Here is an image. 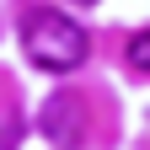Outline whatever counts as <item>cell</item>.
I'll list each match as a JSON object with an SVG mask.
<instances>
[{
    "instance_id": "cell-1",
    "label": "cell",
    "mask_w": 150,
    "mask_h": 150,
    "mask_svg": "<svg viewBox=\"0 0 150 150\" xmlns=\"http://www.w3.org/2000/svg\"><path fill=\"white\" fill-rule=\"evenodd\" d=\"M22 48H27V59H32L38 70L70 75V70L86 64L91 38H86V27L75 22V16L54 11V6H32V11L22 16Z\"/></svg>"
},
{
    "instance_id": "cell-2",
    "label": "cell",
    "mask_w": 150,
    "mask_h": 150,
    "mask_svg": "<svg viewBox=\"0 0 150 150\" xmlns=\"http://www.w3.org/2000/svg\"><path fill=\"white\" fill-rule=\"evenodd\" d=\"M38 129H43V139H48V145H59V150L86 145V97H75V91L48 97L43 112H38Z\"/></svg>"
},
{
    "instance_id": "cell-3",
    "label": "cell",
    "mask_w": 150,
    "mask_h": 150,
    "mask_svg": "<svg viewBox=\"0 0 150 150\" xmlns=\"http://www.w3.org/2000/svg\"><path fill=\"white\" fill-rule=\"evenodd\" d=\"M129 64H134L139 75H150V27L129 38Z\"/></svg>"
},
{
    "instance_id": "cell-4",
    "label": "cell",
    "mask_w": 150,
    "mask_h": 150,
    "mask_svg": "<svg viewBox=\"0 0 150 150\" xmlns=\"http://www.w3.org/2000/svg\"><path fill=\"white\" fill-rule=\"evenodd\" d=\"M16 145H22V123H0V150H16Z\"/></svg>"
},
{
    "instance_id": "cell-5",
    "label": "cell",
    "mask_w": 150,
    "mask_h": 150,
    "mask_svg": "<svg viewBox=\"0 0 150 150\" xmlns=\"http://www.w3.org/2000/svg\"><path fill=\"white\" fill-rule=\"evenodd\" d=\"M70 6H97V0H70Z\"/></svg>"
}]
</instances>
